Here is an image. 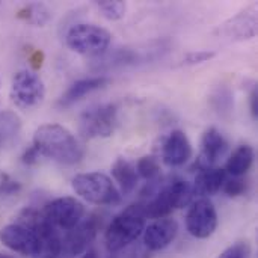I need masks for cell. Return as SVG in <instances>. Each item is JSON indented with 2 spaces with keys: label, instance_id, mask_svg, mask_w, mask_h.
Returning a JSON list of instances; mask_svg holds the SVG:
<instances>
[{
  "label": "cell",
  "instance_id": "obj_1",
  "mask_svg": "<svg viewBox=\"0 0 258 258\" xmlns=\"http://www.w3.org/2000/svg\"><path fill=\"white\" fill-rule=\"evenodd\" d=\"M32 145L41 157L62 165H76L83 159L85 150L77 138L63 125L44 124L36 128Z\"/></svg>",
  "mask_w": 258,
  "mask_h": 258
},
{
  "label": "cell",
  "instance_id": "obj_2",
  "mask_svg": "<svg viewBox=\"0 0 258 258\" xmlns=\"http://www.w3.org/2000/svg\"><path fill=\"white\" fill-rule=\"evenodd\" d=\"M145 230V210L142 204H133L112 219L106 230V246L115 254L139 239Z\"/></svg>",
  "mask_w": 258,
  "mask_h": 258
},
{
  "label": "cell",
  "instance_id": "obj_3",
  "mask_svg": "<svg viewBox=\"0 0 258 258\" xmlns=\"http://www.w3.org/2000/svg\"><path fill=\"white\" fill-rule=\"evenodd\" d=\"M74 192L95 206H116L121 203V192L110 177L103 172L79 174L73 178Z\"/></svg>",
  "mask_w": 258,
  "mask_h": 258
},
{
  "label": "cell",
  "instance_id": "obj_4",
  "mask_svg": "<svg viewBox=\"0 0 258 258\" xmlns=\"http://www.w3.org/2000/svg\"><path fill=\"white\" fill-rule=\"evenodd\" d=\"M65 41L67 45L79 54L101 56L107 51L112 35L109 30L97 24L79 23L68 30Z\"/></svg>",
  "mask_w": 258,
  "mask_h": 258
},
{
  "label": "cell",
  "instance_id": "obj_5",
  "mask_svg": "<svg viewBox=\"0 0 258 258\" xmlns=\"http://www.w3.org/2000/svg\"><path fill=\"white\" fill-rule=\"evenodd\" d=\"M194 197L192 186L184 180H174L168 186H165L156 197L144 206L145 218L162 219L168 218L174 210L186 207Z\"/></svg>",
  "mask_w": 258,
  "mask_h": 258
},
{
  "label": "cell",
  "instance_id": "obj_6",
  "mask_svg": "<svg viewBox=\"0 0 258 258\" xmlns=\"http://www.w3.org/2000/svg\"><path fill=\"white\" fill-rule=\"evenodd\" d=\"M9 95L18 109L30 110L42 103L45 97V86L36 73L23 70L12 77Z\"/></svg>",
  "mask_w": 258,
  "mask_h": 258
},
{
  "label": "cell",
  "instance_id": "obj_7",
  "mask_svg": "<svg viewBox=\"0 0 258 258\" xmlns=\"http://www.w3.org/2000/svg\"><path fill=\"white\" fill-rule=\"evenodd\" d=\"M118 122V107L112 103L86 109L80 115V133L86 139H101L112 136Z\"/></svg>",
  "mask_w": 258,
  "mask_h": 258
},
{
  "label": "cell",
  "instance_id": "obj_8",
  "mask_svg": "<svg viewBox=\"0 0 258 258\" xmlns=\"http://www.w3.org/2000/svg\"><path fill=\"white\" fill-rule=\"evenodd\" d=\"M41 212L54 230L70 231L80 224L85 215V206L73 197H60L45 204Z\"/></svg>",
  "mask_w": 258,
  "mask_h": 258
},
{
  "label": "cell",
  "instance_id": "obj_9",
  "mask_svg": "<svg viewBox=\"0 0 258 258\" xmlns=\"http://www.w3.org/2000/svg\"><path fill=\"white\" fill-rule=\"evenodd\" d=\"M218 227V213L209 198H200L192 203L186 215V228L195 239L210 237Z\"/></svg>",
  "mask_w": 258,
  "mask_h": 258
},
{
  "label": "cell",
  "instance_id": "obj_10",
  "mask_svg": "<svg viewBox=\"0 0 258 258\" xmlns=\"http://www.w3.org/2000/svg\"><path fill=\"white\" fill-rule=\"evenodd\" d=\"M0 242L11 251L30 258L41 249V237L30 228L20 224H9L0 230Z\"/></svg>",
  "mask_w": 258,
  "mask_h": 258
},
{
  "label": "cell",
  "instance_id": "obj_11",
  "mask_svg": "<svg viewBox=\"0 0 258 258\" xmlns=\"http://www.w3.org/2000/svg\"><path fill=\"white\" fill-rule=\"evenodd\" d=\"M101 222H98L97 216H91L85 222H80L76 228L67 231L62 239V254L65 257L73 258L88 251L89 245L94 242Z\"/></svg>",
  "mask_w": 258,
  "mask_h": 258
},
{
  "label": "cell",
  "instance_id": "obj_12",
  "mask_svg": "<svg viewBox=\"0 0 258 258\" xmlns=\"http://www.w3.org/2000/svg\"><path fill=\"white\" fill-rule=\"evenodd\" d=\"M257 6L251 5L228 18L219 27V33L231 41H248L257 35Z\"/></svg>",
  "mask_w": 258,
  "mask_h": 258
},
{
  "label": "cell",
  "instance_id": "obj_13",
  "mask_svg": "<svg viewBox=\"0 0 258 258\" xmlns=\"http://www.w3.org/2000/svg\"><path fill=\"white\" fill-rule=\"evenodd\" d=\"M178 234V224L175 219L162 218L144 230V246L148 251H162L168 248Z\"/></svg>",
  "mask_w": 258,
  "mask_h": 258
},
{
  "label": "cell",
  "instance_id": "obj_14",
  "mask_svg": "<svg viewBox=\"0 0 258 258\" xmlns=\"http://www.w3.org/2000/svg\"><path fill=\"white\" fill-rule=\"evenodd\" d=\"M163 162L168 166H183L192 157V144L184 132L174 130L163 142L162 148Z\"/></svg>",
  "mask_w": 258,
  "mask_h": 258
},
{
  "label": "cell",
  "instance_id": "obj_15",
  "mask_svg": "<svg viewBox=\"0 0 258 258\" xmlns=\"http://www.w3.org/2000/svg\"><path fill=\"white\" fill-rule=\"evenodd\" d=\"M227 150H228V144L222 136V133L215 127L207 128L201 139V156H200V165L203 166L201 169L210 168L216 162H219L221 157H224V154L227 153Z\"/></svg>",
  "mask_w": 258,
  "mask_h": 258
},
{
  "label": "cell",
  "instance_id": "obj_16",
  "mask_svg": "<svg viewBox=\"0 0 258 258\" xmlns=\"http://www.w3.org/2000/svg\"><path fill=\"white\" fill-rule=\"evenodd\" d=\"M159 48L154 50H133V48H116L112 53H104L98 56L97 67L100 70L103 68H116V67H127V65H136L141 62H147L150 59V54H157Z\"/></svg>",
  "mask_w": 258,
  "mask_h": 258
},
{
  "label": "cell",
  "instance_id": "obj_17",
  "mask_svg": "<svg viewBox=\"0 0 258 258\" xmlns=\"http://www.w3.org/2000/svg\"><path fill=\"white\" fill-rule=\"evenodd\" d=\"M109 82L107 77L104 76H95V77H86V79H80L77 82H74L59 98L57 106L59 107H68L71 104H74L76 101L82 100L83 97H86L88 94L103 88L106 83Z\"/></svg>",
  "mask_w": 258,
  "mask_h": 258
},
{
  "label": "cell",
  "instance_id": "obj_18",
  "mask_svg": "<svg viewBox=\"0 0 258 258\" xmlns=\"http://www.w3.org/2000/svg\"><path fill=\"white\" fill-rule=\"evenodd\" d=\"M227 181V172L221 168H204L198 172L195 183L192 186L194 195L200 197H209L216 194L224 187Z\"/></svg>",
  "mask_w": 258,
  "mask_h": 258
},
{
  "label": "cell",
  "instance_id": "obj_19",
  "mask_svg": "<svg viewBox=\"0 0 258 258\" xmlns=\"http://www.w3.org/2000/svg\"><path fill=\"white\" fill-rule=\"evenodd\" d=\"M209 103H210L212 110L219 118L228 119V118H231V115L234 112V92L228 85L221 83L212 91V94L209 97Z\"/></svg>",
  "mask_w": 258,
  "mask_h": 258
},
{
  "label": "cell",
  "instance_id": "obj_20",
  "mask_svg": "<svg viewBox=\"0 0 258 258\" xmlns=\"http://www.w3.org/2000/svg\"><path fill=\"white\" fill-rule=\"evenodd\" d=\"M112 177L119 184L121 192L125 195L135 190V187L138 186V180H139L136 166L124 157H118L115 163L112 165Z\"/></svg>",
  "mask_w": 258,
  "mask_h": 258
},
{
  "label": "cell",
  "instance_id": "obj_21",
  "mask_svg": "<svg viewBox=\"0 0 258 258\" xmlns=\"http://www.w3.org/2000/svg\"><path fill=\"white\" fill-rule=\"evenodd\" d=\"M254 157H255V153H254L252 147L240 145L228 159V162L225 165V172L231 174L236 178L245 175L249 171V168L252 166Z\"/></svg>",
  "mask_w": 258,
  "mask_h": 258
},
{
  "label": "cell",
  "instance_id": "obj_22",
  "mask_svg": "<svg viewBox=\"0 0 258 258\" xmlns=\"http://www.w3.org/2000/svg\"><path fill=\"white\" fill-rule=\"evenodd\" d=\"M21 132V119L15 112H0V148L11 145Z\"/></svg>",
  "mask_w": 258,
  "mask_h": 258
},
{
  "label": "cell",
  "instance_id": "obj_23",
  "mask_svg": "<svg viewBox=\"0 0 258 258\" xmlns=\"http://www.w3.org/2000/svg\"><path fill=\"white\" fill-rule=\"evenodd\" d=\"M18 18L33 26H44L51 18V11L44 3H29L18 11Z\"/></svg>",
  "mask_w": 258,
  "mask_h": 258
},
{
  "label": "cell",
  "instance_id": "obj_24",
  "mask_svg": "<svg viewBox=\"0 0 258 258\" xmlns=\"http://www.w3.org/2000/svg\"><path fill=\"white\" fill-rule=\"evenodd\" d=\"M98 11L101 12V15L110 21H116L125 17L127 12V3L125 2H119V0H101L95 3Z\"/></svg>",
  "mask_w": 258,
  "mask_h": 258
},
{
  "label": "cell",
  "instance_id": "obj_25",
  "mask_svg": "<svg viewBox=\"0 0 258 258\" xmlns=\"http://www.w3.org/2000/svg\"><path fill=\"white\" fill-rule=\"evenodd\" d=\"M136 172L139 177L154 181L160 175V165L156 157L153 156H144L136 163Z\"/></svg>",
  "mask_w": 258,
  "mask_h": 258
},
{
  "label": "cell",
  "instance_id": "obj_26",
  "mask_svg": "<svg viewBox=\"0 0 258 258\" xmlns=\"http://www.w3.org/2000/svg\"><path fill=\"white\" fill-rule=\"evenodd\" d=\"M21 192V183L14 180L9 174L0 172V197H14Z\"/></svg>",
  "mask_w": 258,
  "mask_h": 258
},
{
  "label": "cell",
  "instance_id": "obj_27",
  "mask_svg": "<svg viewBox=\"0 0 258 258\" xmlns=\"http://www.w3.org/2000/svg\"><path fill=\"white\" fill-rule=\"evenodd\" d=\"M249 252H251L249 245L245 242H239V243L228 246L216 258H249Z\"/></svg>",
  "mask_w": 258,
  "mask_h": 258
},
{
  "label": "cell",
  "instance_id": "obj_28",
  "mask_svg": "<svg viewBox=\"0 0 258 258\" xmlns=\"http://www.w3.org/2000/svg\"><path fill=\"white\" fill-rule=\"evenodd\" d=\"M216 56L215 51L212 50H198V51H190L183 57V63L184 65H200L204 62L212 60Z\"/></svg>",
  "mask_w": 258,
  "mask_h": 258
},
{
  "label": "cell",
  "instance_id": "obj_29",
  "mask_svg": "<svg viewBox=\"0 0 258 258\" xmlns=\"http://www.w3.org/2000/svg\"><path fill=\"white\" fill-rule=\"evenodd\" d=\"M224 192L231 198L240 197L246 192V183H245V180H240V178L227 180L224 184Z\"/></svg>",
  "mask_w": 258,
  "mask_h": 258
},
{
  "label": "cell",
  "instance_id": "obj_30",
  "mask_svg": "<svg viewBox=\"0 0 258 258\" xmlns=\"http://www.w3.org/2000/svg\"><path fill=\"white\" fill-rule=\"evenodd\" d=\"M39 153L35 150V147L33 145H30L24 153H23V156H21V162L24 163V165H27V166H30V165H35L38 160H39Z\"/></svg>",
  "mask_w": 258,
  "mask_h": 258
},
{
  "label": "cell",
  "instance_id": "obj_31",
  "mask_svg": "<svg viewBox=\"0 0 258 258\" xmlns=\"http://www.w3.org/2000/svg\"><path fill=\"white\" fill-rule=\"evenodd\" d=\"M127 258H150V251L145 246H136L127 252Z\"/></svg>",
  "mask_w": 258,
  "mask_h": 258
},
{
  "label": "cell",
  "instance_id": "obj_32",
  "mask_svg": "<svg viewBox=\"0 0 258 258\" xmlns=\"http://www.w3.org/2000/svg\"><path fill=\"white\" fill-rule=\"evenodd\" d=\"M249 101H251V113L252 118L257 119L258 116V91L257 88H252L251 95H249Z\"/></svg>",
  "mask_w": 258,
  "mask_h": 258
},
{
  "label": "cell",
  "instance_id": "obj_33",
  "mask_svg": "<svg viewBox=\"0 0 258 258\" xmlns=\"http://www.w3.org/2000/svg\"><path fill=\"white\" fill-rule=\"evenodd\" d=\"M80 258H100L98 257V252L95 249H88L86 252H83V255Z\"/></svg>",
  "mask_w": 258,
  "mask_h": 258
},
{
  "label": "cell",
  "instance_id": "obj_34",
  "mask_svg": "<svg viewBox=\"0 0 258 258\" xmlns=\"http://www.w3.org/2000/svg\"><path fill=\"white\" fill-rule=\"evenodd\" d=\"M0 258H14V257H11V255H8V254H2V252H0Z\"/></svg>",
  "mask_w": 258,
  "mask_h": 258
}]
</instances>
